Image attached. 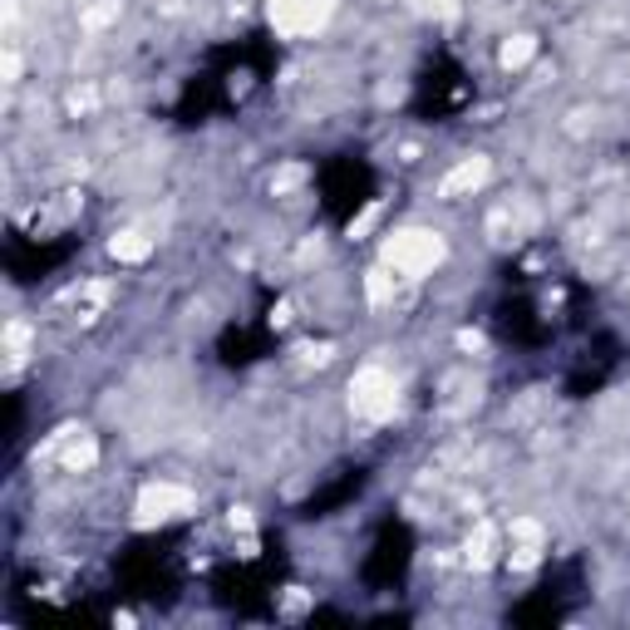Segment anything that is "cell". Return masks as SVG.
<instances>
[{"mask_svg":"<svg viewBox=\"0 0 630 630\" xmlns=\"http://www.w3.org/2000/svg\"><path fill=\"white\" fill-rule=\"evenodd\" d=\"M350 404H355V414L370 419V424L389 419V414H395V404H399L395 374L380 370V364H364V370L350 380Z\"/></svg>","mask_w":630,"mask_h":630,"instance_id":"obj_2","label":"cell"},{"mask_svg":"<svg viewBox=\"0 0 630 630\" xmlns=\"http://www.w3.org/2000/svg\"><path fill=\"white\" fill-rule=\"evenodd\" d=\"M532 54H537V40H532V35H517V40L502 44V65H507V69H523Z\"/></svg>","mask_w":630,"mask_h":630,"instance_id":"obj_7","label":"cell"},{"mask_svg":"<svg viewBox=\"0 0 630 630\" xmlns=\"http://www.w3.org/2000/svg\"><path fill=\"white\" fill-rule=\"evenodd\" d=\"M193 513V492L178 488V483H153V488H143L139 498V523H172V517Z\"/></svg>","mask_w":630,"mask_h":630,"instance_id":"obj_4","label":"cell"},{"mask_svg":"<svg viewBox=\"0 0 630 630\" xmlns=\"http://www.w3.org/2000/svg\"><path fill=\"white\" fill-rule=\"evenodd\" d=\"M271 25L277 35H316L325 21H331V0H271Z\"/></svg>","mask_w":630,"mask_h":630,"instance_id":"obj_3","label":"cell"},{"mask_svg":"<svg viewBox=\"0 0 630 630\" xmlns=\"http://www.w3.org/2000/svg\"><path fill=\"white\" fill-rule=\"evenodd\" d=\"M108 252H114L118 261H143V257H153V242L143 232H118L114 242H108Z\"/></svg>","mask_w":630,"mask_h":630,"instance_id":"obj_6","label":"cell"},{"mask_svg":"<svg viewBox=\"0 0 630 630\" xmlns=\"http://www.w3.org/2000/svg\"><path fill=\"white\" fill-rule=\"evenodd\" d=\"M94 463V438H75L65 449V468H89Z\"/></svg>","mask_w":630,"mask_h":630,"instance_id":"obj_8","label":"cell"},{"mask_svg":"<svg viewBox=\"0 0 630 630\" xmlns=\"http://www.w3.org/2000/svg\"><path fill=\"white\" fill-rule=\"evenodd\" d=\"M488 182V158H463L459 168L443 178V197H459V193H473Z\"/></svg>","mask_w":630,"mask_h":630,"instance_id":"obj_5","label":"cell"},{"mask_svg":"<svg viewBox=\"0 0 630 630\" xmlns=\"http://www.w3.org/2000/svg\"><path fill=\"white\" fill-rule=\"evenodd\" d=\"M438 261H443V242L434 232H395L385 242V267L395 277H428Z\"/></svg>","mask_w":630,"mask_h":630,"instance_id":"obj_1","label":"cell"}]
</instances>
